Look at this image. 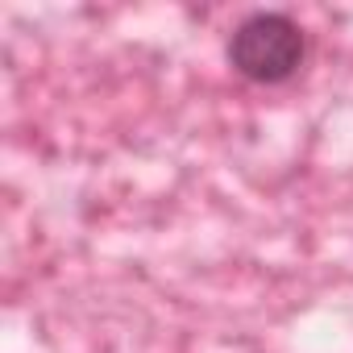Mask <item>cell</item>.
<instances>
[{
    "instance_id": "1",
    "label": "cell",
    "mask_w": 353,
    "mask_h": 353,
    "mask_svg": "<svg viewBox=\"0 0 353 353\" xmlns=\"http://www.w3.org/2000/svg\"><path fill=\"white\" fill-rule=\"evenodd\" d=\"M303 30L283 13H254L229 38V63L250 83H283L303 63Z\"/></svg>"
}]
</instances>
